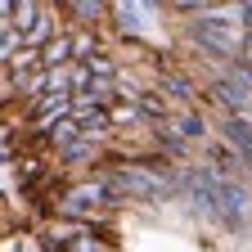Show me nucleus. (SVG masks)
Segmentation results:
<instances>
[{"mask_svg":"<svg viewBox=\"0 0 252 252\" xmlns=\"http://www.w3.org/2000/svg\"><path fill=\"white\" fill-rule=\"evenodd\" d=\"M50 212H54L59 220H77V225H99V220H108V194H104V180L90 176V180L63 185Z\"/></svg>","mask_w":252,"mask_h":252,"instance_id":"f257e3e1","label":"nucleus"},{"mask_svg":"<svg viewBox=\"0 0 252 252\" xmlns=\"http://www.w3.org/2000/svg\"><path fill=\"white\" fill-rule=\"evenodd\" d=\"M158 18H167V5L158 0H113V36L117 45L131 41V45H149V36L158 32Z\"/></svg>","mask_w":252,"mask_h":252,"instance_id":"f03ea898","label":"nucleus"},{"mask_svg":"<svg viewBox=\"0 0 252 252\" xmlns=\"http://www.w3.org/2000/svg\"><path fill=\"white\" fill-rule=\"evenodd\" d=\"M158 90H162L180 113H189V108H207V90H203V81L189 72L185 63H176V68H162V72H158Z\"/></svg>","mask_w":252,"mask_h":252,"instance_id":"7ed1b4c3","label":"nucleus"},{"mask_svg":"<svg viewBox=\"0 0 252 252\" xmlns=\"http://www.w3.org/2000/svg\"><path fill=\"white\" fill-rule=\"evenodd\" d=\"M198 162H203V167H212L220 180H248L243 158H239L230 144H220V140H212V144H203V149H198Z\"/></svg>","mask_w":252,"mask_h":252,"instance_id":"20e7f679","label":"nucleus"},{"mask_svg":"<svg viewBox=\"0 0 252 252\" xmlns=\"http://www.w3.org/2000/svg\"><path fill=\"white\" fill-rule=\"evenodd\" d=\"M171 126L194 144V149H203V144H212L216 140V117L207 113V108H189V113H180V117H171Z\"/></svg>","mask_w":252,"mask_h":252,"instance_id":"39448f33","label":"nucleus"},{"mask_svg":"<svg viewBox=\"0 0 252 252\" xmlns=\"http://www.w3.org/2000/svg\"><path fill=\"white\" fill-rule=\"evenodd\" d=\"M216 140L230 144L239 158L252 153V117H216Z\"/></svg>","mask_w":252,"mask_h":252,"instance_id":"423d86ee","label":"nucleus"},{"mask_svg":"<svg viewBox=\"0 0 252 252\" xmlns=\"http://www.w3.org/2000/svg\"><path fill=\"white\" fill-rule=\"evenodd\" d=\"M77 63V50H72V32H59V36L41 50V68L45 72H63V68H72Z\"/></svg>","mask_w":252,"mask_h":252,"instance_id":"0eeeda50","label":"nucleus"},{"mask_svg":"<svg viewBox=\"0 0 252 252\" xmlns=\"http://www.w3.org/2000/svg\"><path fill=\"white\" fill-rule=\"evenodd\" d=\"M113 126H117V135H126V131H149V122H144V113L135 108V104H117L113 108Z\"/></svg>","mask_w":252,"mask_h":252,"instance_id":"6e6552de","label":"nucleus"},{"mask_svg":"<svg viewBox=\"0 0 252 252\" xmlns=\"http://www.w3.org/2000/svg\"><path fill=\"white\" fill-rule=\"evenodd\" d=\"M220 72H225L230 81H239L243 90H252V59H234V63H225Z\"/></svg>","mask_w":252,"mask_h":252,"instance_id":"1a4fd4ad","label":"nucleus"},{"mask_svg":"<svg viewBox=\"0 0 252 252\" xmlns=\"http://www.w3.org/2000/svg\"><path fill=\"white\" fill-rule=\"evenodd\" d=\"M14 5H18V0H0V23H5V27H14Z\"/></svg>","mask_w":252,"mask_h":252,"instance_id":"9d476101","label":"nucleus"},{"mask_svg":"<svg viewBox=\"0 0 252 252\" xmlns=\"http://www.w3.org/2000/svg\"><path fill=\"white\" fill-rule=\"evenodd\" d=\"M14 140H9V131H5V126H0V149H9Z\"/></svg>","mask_w":252,"mask_h":252,"instance_id":"9b49d317","label":"nucleus"},{"mask_svg":"<svg viewBox=\"0 0 252 252\" xmlns=\"http://www.w3.org/2000/svg\"><path fill=\"white\" fill-rule=\"evenodd\" d=\"M243 167H248V180H252V153H248V158H243Z\"/></svg>","mask_w":252,"mask_h":252,"instance_id":"f8f14e48","label":"nucleus"},{"mask_svg":"<svg viewBox=\"0 0 252 252\" xmlns=\"http://www.w3.org/2000/svg\"><path fill=\"white\" fill-rule=\"evenodd\" d=\"M243 59H252V36H248V45H243Z\"/></svg>","mask_w":252,"mask_h":252,"instance_id":"ddd939ff","label":"nucleus"}]
</instances>
